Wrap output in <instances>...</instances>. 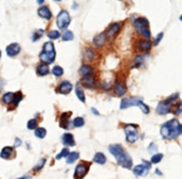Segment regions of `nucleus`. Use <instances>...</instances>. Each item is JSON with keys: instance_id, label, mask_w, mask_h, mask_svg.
Returning a JSON list of instances; mask_svg holds the SVG:
<instances>
[{"instance_id": "6", "label": "nucleus", "mask_w": 182, "mask_h": 179, "mask_svg": "<svg viewBox=\"0 0 182 179\" xmlns=\"http://www.w3.org/2000/svg\"><path fill=\"white\" fill-rule=\"evenodd\" d=\"M142 98L140 97H130V98H124L122 101H121L120 108L121 109H126L128 107H133V106H138L142 104Z\"/></svg>"}, {"instance_id": "21", "label": "nucleus", "mask_w": 182, "mask_h": 179, "mask_svg": "<svg viewBox=\"0 0 182 179\" xmlns=\"http://www.w3.org/2000/svg\"><path fill=\"white\" fill-rule=\"evenodd\" d=\"M63 143L64 145L66 146H75V139H74V136L72 133H64L63 135Z\"/></svg>"}, {"instance_id": "22", "label": "nucleus", "mask_w": 182, "mask_h": 179, "mask_svg": "<svg viewBox=\"0 0 182 179\" xmlns=\"http://www.w3.org/2000/svg\"><path fill=\"white\" fill-rule=\"evenodd\" d=\"M138 48L142 51H149L152 48V42L150 40H140L138 44Z\"/></svg>"}, {"instance_id": "46", "label": "nucleus", "mask_w": 182, "mask_h": 179, "mask_svg": "<svg viewBox=\"0 0 182 179\" xmlns=\"http://www.w3.org/2000/svg\"><path fill=\"white\" fill-rule=\"evenodd\" d=\"M152 149H153V150H157V146H155L154 143H151V146L149 147V150H150V151H151Z\"/></svg>"}, {"instance_id": "27", "label": "nucleus", "mask_w": 182, "mask_h": 179, "mask_svg": "<svg viewBox=\"0 0 182 179\" xmlns=\"http://www.w3.org/2000/svg\"><path fill=\"white\" fill-rule=\"evenodd\" d=\"M78 158H80V152H77V151L69 152V155L67 156V164H73V162L76 161Z\"/></svg>"}, {"instance_id": "52", "label": "nucleus", "mask_w": 182, "mask_h": 179, "mask_svg": "<svg viewBox=\"0 0 182 179\" xmlns=\"http://www.w3.org/2000/svg\"><path fill=\"white\" fill-rule=\"evenodd\" d=\"M0 57H1V52H0Z\"/></svg>"}, {"instance_id": "35", "label": "nucleus", "mask_w": 182, "mask_h": 179, "mask_svg": "<svg viewBox=\"0 0 182 179\" xmlns=\"http://www.w3.org/2000/svg\"><path fill=\"white\" fill-rule=\"evenodd\" d=\"M178 98H179V94H178V92H175V94H173L171 97L167 98V99L164 100V102H165V104H168V105H171L172 102H174L175 100L178 99Z\"/></svg>"}, {"instance_id": "17", "label": "nucleus", "mask_w": 182, "mask_h": 179, "mask_svg": "<svg viewBox=\"0 0 182 179\" xmlns=\"http://www.w3.org/2000/svg\"><path fill=\"white\" fill-rule=\"evenodd\" d=\"M93 42H94L95 47H98V48L104 46V44L106 42V33H98L97 36H95Z\"/></svg>"}, {"instance_id": "12", "label": "nucleus", "mask_w": 182, "mask_h": 179, "mask_svg": "<svg viewBox=\"0 0 182 179\" xmlns=\"http://www.w3.org/2000/svg\"><path fill=\"white\" fill-rule=\"evenodd\" d=\"M72 113H63L59 118V126L65 129H68L69 127V117H70Z\"/></svg>"}, {"instance_id": "49", "label": "nucleus", "mask_w": 182, "mask_h": 179, "mask_svg": "<svg viewBox=\"0 0 182 179\" xmlns=\"http://www.w3.org/2000/svg\"><path fill=\"white\" fill-rule=\"evenodd\" d=\"M37 2H38L39 5H41V3H44L45 1H44V0H39V1H37Z\"/></svg>"}, {"instance_id": "9", "label": "nucleus", "mask_w": 182, "mask_h": 179, "mask_svg": "<svg viewBox=\"0 0 182 179\" xmlns=\"http://www.w3.org/2000/svg\"><path fill=\"white\" fill-rule=\"evenodd\" d=\"M88 172V166L85 164H80L77 165L75 168V174H74V179H83Z\"/></svg>"}, {"instance_id": "30", "label": "nucleus", "mask_w": 182, "mask_h": 179, "mask_svg": "<svg viewBox=\"0 0 182 179\" xmlns=\"http://www.w3.org/2000/svg\"><path fill=\"white\" fill-rule=\"evenodd\" d=\"M62 38L64 41H72L73 39H74V33H73L70 30H66L62 35Z\"/></svg>"}, {"instance_id": "2", "label": "nucleus", "mask_w": 182, "mask_h": 179, "mask_svg": "<svg viewBox=\"0 0 182 179\" xmlns=\"http://www.w3.org/2000/svg\"><path fill=\"white\" fill-rule=\"evenodd\" d=\"M55 57H56V51H55L54 44L50 42V41L45 42L44 47H43V51L39 55V59L45 65H48V64H51V62H54Z\"/></svg>"}, {"instance_id": "1", "label": "nucleus", "mask_w": 182, "mask_h": 179, "mask_svg": "<svg viewBox=\"0 0 182 179\" xmlns=\"http://www.w3.org/2000/svg\"><path fill=\"white\" fill-rule=\"evenodd\" d=\"M160 133H161L162 137L165 139L177 138L178 136H180L182 133V125L177 119H172V120L162 125Z\"/></svg>"}, {"instance_id": "34", "label": "nucleus", "mask_w": 182, "mask_h": 179, "mask_svg": "<svg viewBox=\"0 0 182 179\" xmlns=\"http://www.w3.org/2000/svg\"><path fill=\"white\" fill-rule=\"evenodd\" d=\"M47 36H48V38L55 40V39H58L59 37H60V33H59V31H57V30H50L48 33H47Z\"/></svg>"}, {"instance_id": "20", "label": "nucleus", "mask_w": 182, "mask_h": 179, "mask_svg": "<svg viewBox=\"0 0 182 179\" xmlns=\"http://www.w3.org/2000/svg\"><path fill=\"white\" fill-rule=\"evenodd\" d=\"M80 74L83 77L91 76V75L94 74V69H93V67H91L90 65H83L80 69Z\"/></svg>"}, {"instance_id": "40", "label": "nucleus", "mask_w": 182, "mask_h": 179, "mask_svg": "<svg viewBox=\"0 0 182 179\" xmlns=\"http://www.w3.org/2000/svg\"><path fill=\"white\" fill-rule=\"evenodd\" d=\"M43 33H44V31H43V30H38V31H36V32L34 33V36H33V40H34V41L38 40V39L40 38L41 36H43Z\"/></svg>"}, {"instance_id": "42", "label": "nucleus", "mask_w": 182, "mask_h": 179, "mask_svg": "<svg viewBox=\"0 0 182 179\" xmlns=\"http://www.w3.org/2000/svg\"><path fill=\"white\" fill-rule=\"evenodd\" d=\"M140 107L142 108V111H143L144 114H149V113H150V108H149V106H146L145 104H143V102H142L141 105H140Z\"/></svg>"}, {"instance_id": "48", "label": "nucleus", "mask_w": 182, "mask_h": 179, "mask_svg": "<svg viewBox=\"0 0 182 179\" xmlns=\"http://www.w3.org/2000/svg\"><path fill=\"white\" fill-rule=\"evenodd\" d=\"M19 179H31V177H29V176H25V177H21V178H19Z\"/></svg>"}, {"instance_id": "14", "label": "nucleus", "mask_w": 182, "mask_h": 179, "mask_svg": "<svg viewBox=\"0 0 182 179\" xmlns=\"http://www.w3.org/2000/svg\"><path fill=\"white\" fill-rule=\"evenodd\" d=\"M125 92H126L125 85H124L123 82H120V81L116 82L115 86H114V94H115L116 96H118V97H122L123 95H125Z\"/></svg>"}, {"instance_id": "36", "label": "nucleus", "mask_w": 182, "mask_h": 179, "mask_svg": "<svg viewBox=\"0 0 182 179\" xmlns=\"http://www.w3.org/2000/svg\"><path fill=\"white\" fill-rule=\"evenodd\" d=\"M68 155H69L68 148H64V149H63V150L60 151V152H59L58 155L56 156V159H57V160H59V159H62L63 157H67Z\"/></svg>"}, {"instance_id": "26", "label": "nucleus", "mask_w": 182, "mask_h": 179, "mask_svg": "<svg viewBox=\"0 0 182 179\" xmlns=\"http://www.w3.org/2000/svg\"><path fill=\"white\" fill-rule=\"evenodd\" d=\"M13 97H15V94L13 92H7L3 96V101L5 102L6 105H9L13 101Z\"/></svg>"}, {"instance_id": "29", "label": "nucleus", "mask_w": 182, "mask_h": 179, "mask_svg": "<svg viewBox=\"0 0 182 179\" xmlns=\"http://www.w3.org/2000/svg\"><path fill=\"white\" fill-rule=\"evenodd\" d=\"M46 133H47V131L45 128L39 127V128H36V129H35V136H36L37 138H41V139L45 138Z\"/></svg>"}, {"instance_id": "33", "label": "nucleus", "mask_w": 182, "mask_h": 179, "mask_svg": "<svg viewBox=\"0 0 182 179\" xmlns=\"http://www.w3.org/2000/svg\"><path fill=\"white\" fill-rule=\"evenodd\" d=\"M163 158V153H155L151 157V164H159Z\"/></svg>"}, {"instance_id": "44", "label": "nucleus", "mask_w": 182, "mask_h": 179, "mask_svg": "<svg viewBox=\"0 0 182 179\" xmlns=\"http://www.w3.org/2000/svg\"><path fill=\"white\" fill-rule=\"evenodd\" d=\"M162 37H163V32H160L159 35L157 36V39H155V41H154V45H159V42L161 41Z\"/></svg>"}, {"instance_id": "50", "label": "nucleus", "mask_w": 182, "mask_h": 179, "mask_svg": "<svg viewBox=\"0 0 182 179\" xmlns=\"http://www.w3.org/2000/svg\"><path fill=\"white\" fill-rule=\"evenodd\" d=\"M155 172H157V174H158V175H162L161 172H160V170H159V169H157V170H155Z\"/></svg>"}, {"instance_id": "15", "label": "nucleus", "mask_w": 182, "mask_h": 179, "mask_svg": "<svg viewBox=\"0 0 182 179\" xmlns=\"http://www.w3.org/2000/svg\"><path fill=\"white\" fill-rule=\"evenodd\" d=\"M170 109H171V105H168L164 101L159 102V105L157 107V113L159 115H167L170 113Z\"/></svg>"}, {"instance_id": "32", "label": "nucleus", "mask_w": 182, "mask_h": 179, "mask_svg": "<svg viewBox=\"0 0 182 179\" xmlns=\"http://www.w3.org/2000/svg\"><path fill=\"white\" fill-rule=\"evenodd\" d=\"M73 125L74 127H83L85 125V120L83 117H76L73 121Z\"/></svg>"}, {"instance_id": "41", "label": "nucleus", "mask_w": 182, "mask_h": 179, "mask_svg": "<svg viewBox=\"0 0 182 179\" xmlns=\"http://www.w3.org/2000/svg\"><path fill=\"white\" fill-rule=\"evenodd\" d=\"M45 162H46V159H45V158H43V159H41L40 161H39V164L37 165V166L35 167V168H34V169H35V170H36V172H38V170H40V169L43 168V167H44Z\"/></svg>"}, {"instance_id": "19", "label": "nucleus", "mask_w": 182, "mask_h": 179, "mask_svg": "<svg viewBox=\"0 0 182 179\" xmlns=\"http://www.w3.org/2000/svg\"><path fill=\"white\" fill-rule=\"evenodd\" d=\"M38 16L39 17H41V18L49 20V19L51 18V12H50V10H49L48 7L44 6V7H40L38 9Z\"/></svg>"}, {"instance_id": "37", "label": "nucleus", "mask_w": 182, "mask_h": 179, "mask_svg": "<svg viewBox=\"0 0 182 179\" xmlns=\"http://www.w3.org/2000/svg\"><path fill=\"white\" fill-rule=\"evenodd\" d=\"M94 56H95V54L92 49L91 48L86 49V51H85V58L87 59V60H92V59L94 58Z\"/></svg>"}, {"instance_id": "8", "label": "nucleus", "mask_w": 182, "mask_h": 179, "mask_svg": "<svg viewBox=\"0 0 182 179\" xmlns=\"http://www.w3.org/2000/svg\"><path fill=\"white\" fill-rule=\"evenodd\" d=\"M116 160H117L120 166L124 167V168H127V169L131 168L132 164H133V162H132V158L130 157V155H128L127 152H125V151H123L120 156L116 157Z\"/></svg>"}, {"instance_id": "16", "label": "nucleus", "mask_w": 182, "mask_h": 179, "mask_svg": "<svg viewBox=\"0 0 182 179\" xmlns=\"http://www.w3.org/2000/svg\"><path fill=\"white\" fill-rule=\"evenodd\" d=\"M83 86H85L86 88H93L95 86V78L94 75H91V76L83 77L82 80H81Z\"/></svg>"}, {"instance_id": "43", "label": "nucleus", "mask_w": 182, "mask_h": 179, "mask_svg": "<svg viewBox=\"0 0 182 179\" xmlns=\"http://www.w3.org/2000/svg\"><path fill=\"white\" fill-rule=\"evenodd\" d=\"M180 114H182V101L179 102V105H178V107H177V110H175V115H180Z\"/></svg>"}, {"instance_id": "28", "label": "nucleus", "mask_w": 182, "mask_h": 179, "mask_svg": "<svg viewBox=\"0 0 182 179\" xmlns=\"http://www.w3.org/2000/svg\"><path fill=\"white\" fill-rule=\"evenodd\" d=\"M76 96H77V98L81 100V101L85 102V94H84L83 88L81 87V85H77L76 86Z\"/></svg>"}, {"instance_id": "5", "label": "nucleus", "mask_w": 182, "mask_h": 179, "mask_svg": "<svg viewBox=\"0 0 182 179\" xmlns=\"http://www.w3.org/2000/svg\"><path fill=\"white\" fill-rule=\"evenodd\" d=\"M56 23L58 26L59 29H66L70 23V16H69L68 11L62 10L57 16Z\"/></svg>"}, {"instance_id": "23", "label": "nucleus", "mask_w": 182, "mask_h": 179, "mask_svg": "<svg viewBox=\"0 0 182 179\" xmlns=\"http://www.w3.org/2000/svg\"><path fill=\"white\" fill-rule=\"evenodd\" d=\"M13 153V147H5L3 148L1 152H0V157L3 159H9Z\"/></svg>"}, {"instance_id": "39", "label": "nucleus", "mask_w": 182, "mask_h": 179, "mask_svg": "<svg viewBox=\"0 0 182 179\" xmlns=\"http://www.w3.org/2000/svg\"><path fill=\"white\" fill-rule=\"evenodd\" d=\"M37 127V120L36 119H30V120L28 121V123H27V128L28 129H36Z\"/></svg>"}, {"instance_id": "10", "label": "nucleus", "mask_w": 182, "mask_h": 179, "mask_svg": "<svg viewBox=\"0 0 182 179\" xmlns=\"http://www.w3.org/2000/svg\"><path fill=\"white\" fill-rule=\"evenodd\" d=\"M72 89H73V85L69 81H67V80H65V81H63L62 84L59 85V87L57 88V92L66 95V94H69V92L72 91Z\"/></svg>"}, {"instance_id": "38", "label": "nucleus", "mask_w": 182, "mask_h": 179, "mask_svg": "<svg viewBox=\"0 0 182 179\" xmlns=\"http://www.w3.org/2000/svg\"><path fill=\"white\" fill-rule=\"evenodd\" d=\"M23 99V95H21V92H17L15 94V97H13V105L15 106H18V104L20 102V100Z\"/></svg>"}, {"instance_id": "7", "label": "nucleus", "mask_w": 182, "mask_h": 179, "mask_svg": "<svg viewBox=\"0 0 182 179\" xmlns=\"http://www.w3.org/2000/svg\"><path fill=\"white\" fill-rule=\"evenodd\" d=\"M150 168H151V162L146 160H143V164L142 165H138L133 168V174L136 175V176L143 177L146 176L148 172H149Z\"/></svg>"}, {"instance_id": "51", "label": "nucleus", "mask_w": 182, "mask_h": 179, "mask_svg": "<svg viewBox=\"0 0 182 179\" xmlns=\"http://www.w3.org/2000/svg\"><path fill=\"white\" fill-rule=\"evenodd\" d=\"M180 20H181V21H182V16H181V17H180Z\"/></svg>"}, {"instance_id": "45", "label": "nucleus", "mask_w": 182, "mask_h": 179, "mask_svg": "<svg viewBox=\"0 0 182 179\" xmlns=\"http://www.w3.org/2000/svg\"><path fill=\"white\" fill-rule=\"evenodd\" d=\"M20 143H21L20 139H19V138H16V143H15V146H16V147H18V146H20Z\"/></svg>"}, {"instance_id": "31", "label": "nucleus", "mask_w": 182, "mask_h": 179, "mask_svg": "<svg viewBox=\"0 0 182 179\" xmlns=\"http://www.w3.org/2000/svg\"><path fill=\"white\" fill-rule=\"evenodd\" d=\"M51 74L54 75V76H56V77H60V76H63V74H64V70H63L62 67L55 66L54 68L51 69Z\"/></svg>"}, {"instance_id": "24", "label": "nucleus", "mask_w": 182, "mask_h": 179, "mask_svg": "<svg viewBox=\"0 0 182 179\" xmlns=\"http://www.w3.org/2000/svg\"><path fill=\"white\" fill-rule=\"evenodd\" d=\"M93 160H94V162H96V164H98V165H104L106 162V157L104 153L96 152L94 158H93Z\"/></svg>"}, {"instance_id": "18", "label": "nucleus", "mask_w": 182, "mask_h": 179, "mask_svg": "<svg viewBox=\"0 0 182 179\" xmlns=\"http://www.w3.org/2000/svg\"><path fill=\"white\" fill-rule=\"evenodd\" d=\"M108 150H110V152L116 158V157H118L121 153L123 152L124 149L121 145H117V143H116V145H111V146L108 147Z\"/></svg>"}, {"instance_id": "11", "label": "nucleus", "mask_w": 182, "mask_h": 179, "mask_svg": "<svg viewBox=\"0 0 182 179\" xmlns=\"http://www.w3.org/2000/svg\"><path fill=\"white\" fill-rule=\"evenodd\" d=\"M6 52L9 57H15L20 52V46L18 44H10L6 48Z\"/></svg>"}, {"instance_id": "25", "label": "nucleus", "mask_w": 182, "mask_h": 179, "mask_svg": "<svg viewBox=\"0 0 182 179\" xmlns=\"http://www.w3.org/2000/svg\"><path fill=\"white\" fill-rule=\"evenodd\" d=\"M36 71H37V74H38L39 76H46V75L49 74V67H48V65H45V64L39 65V66L37 67Z\"/></svg>"}, {"instance_id": "47", "label": "nucleus", "mask_w": 182, "mask_h": 179, "mask_svg": "<svg viewBox=\"0 0 182 179\" xmlns=\"http://www.w3.org/2000/svg\"><path fill=\"white\" fill-rule=\"evenodd\" d=\"M92 111H93V114H95V115H100V114H98V111L95 109V108H92Z\"/></svg>"}, {"instance_id": "3", "label": "nucleus", "mask_w": 182, "mask_h": 179, "mask_svg": "<svg viewBox=\"0 0 182 179\" xmlns=\"http://www.w3.org/2000/svg\"><path fill=\"white\" fill-rule=\"evenodd\" d=\"M134 28L136 29L140 35L144 37V38H151V32H150L149 29V20L146 18H143V17H140V18L135 19L134 20Z\"/></svg>"}, {"instance_id": "4", "label": "nucleus", "mask_w": 182, "mask_h": 179, "mask_svg": "<svg viewBox=\"0 0 182 179\" xmlns=\"http://www.w3.org/2000/svg\"><path fill=\"white\" fill-rule=\"evenodd\" d=\"M124 131H125L127 143H134L138 139V126L136 125H126L125 127H124Z\"/></svg>"}, {"instance_id": "13", "label": "nucleus", "mask_w": 182, "mask_h": 179, "mask_svg": "<svg viewBox=\"0 0 182 179\" xmlns=\"http://www.w3.org/2000/svg\"><path fill=\"white\" fill-rule=\"evenodd\" d=\"M121 29V23L114 22L110 26V28L107 29V32H106V37H110V38H113L116 36V33L120 31Z\"/></svg>"}]
</instances>
